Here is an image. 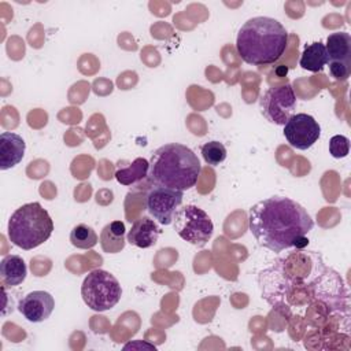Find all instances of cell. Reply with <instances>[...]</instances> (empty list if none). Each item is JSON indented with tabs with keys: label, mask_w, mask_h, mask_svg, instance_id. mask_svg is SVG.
Here are the masks:
<instances>
[{
	"label": "cell",
	"mask_w": 351,
	"mask_h": 351,
	"mask_svg": "<svg viewBox=\"0 0 351 351\" xmlns=\"http://www.w3.org/2000/svg\"><path fill=\"white\" fill-rule=\"evenodd\" d=\"M262 298L282 313L303 308L318 299L332 308H348V293L341 277L326 267L315 251L289 252L259 274Z\"/></svg>",
	"instance_id": "cell-1"
},
{
	"label": "cell",
	"mask_w": 351,
	"mask_h": 351,
	"mask_svg": "<svg viewBox=\"0 0 351 351\" xmlns=\"http://www.w3.org/2000/svg\"><path fill=\"white\" fill-rule=\"evenodd\" d=\"M248 226L259 245L282 252L308 244L306 234L314 228L307 210L287 196H271L250 208Z\"/></svg>",
	"instance_id": "cell-2"
},
{
	"label": "cell",
	"mask_w": 351,
	"mask_h": 351,
	"mask_svg": "<svg viewBox=\"0 0 351 351\" xmlns=\"http://www.w3.org/2000/svg\"><path fill=\"white\" fill-rule=\"evenodd\" d=\"M288 45V32L274 18L255 16L239 30L236 51L248 64L265 66L277 62Z\"/></svg>",
	"instance_id": "cell-3"
},
{
	"label": "cell",
	"mask_w": 351,
	"mask_h": 351,
	"mask_svg": "<svg viewBox=\"0 0 351 351\" xmlns=\"http://www.w3.org/2000/svg\"><path fill=\"white\" fill-rule=\"evenodd\" d=\"M200 173L197 155L184 144H165L156 148L149 159L148 178L158 186L184 192L195 186Z\"/></svg>",
	"instance_id": "cell-4"
},
{
	"label": "cell",
	"mask_w": 351,
	"mask_h": 351,
	"mask_svg": "<svg viewBox=\"0 0 351 351\" xmlns=\"http://www.w3.org/2000/svg\"><path fill=\"white\" fill-rule=\"evenodd\" d=\"M7 232L14 245L29 251L44 244L51 237L53 221L38 202L26 203L11 214Z\"/></svg>",
	"instance_id": "cell-5"
},
{
	"label": "cell",
	"mask_w": 351,
	"mask_h": 351,
	"mask_svg": "<svg viewBox=\"0 0 351 351\" xmlns=\"http://www.w3.org/2000/svg\"><path fill=\"white\" fill-rule=\"evenodd\" d=\"M81 296L89 308L101 313L112 308L121 300L122 288L111 273L95 269L82 281Z\"/></svg>",
	"instance_id": "cell-6"
},
{
	"label": "cell",
	"mask_w": 351,
	"mask_h": 351,
	"mask_svg": "<svg viewBox=\"0 0 351 351\" xmlns=\"http://www.w3.org/2000/svg\"><path fill=\"white\" fill-rule=\"evenodd\" d=\"M173 225L182 240L196 247H204L214 232V223L208 214L193 204L178 208L174 214Z\"/></svg>",
	"instance_id": "cell-7"
},
{
	"label": "cell",
	"mask_w": 351,
	"mask_h": 351,
	"mask_svg": "<svg viewBox=\"0 0 351 351\" xmlns=\"http://www.w3.org/2000/svg\"><path fill=\"white\" fill-rule=\"evenodd\" d=\"M262 115L274 125H285L296 110V95L291 84L269 88L259 100Z\"/></svg>",
	"instance_id": "cell-8"
},
{
	"label": "cell",
	"mask_w": 351,
	"mask_h": 351,
	"mask_svg": "<svg viewBox=\"0 0 351 351\" xmlns=\"http://www.w3.org/2000/svg\"><path fill=\"white\" fill-rule=\"evenodd\" d=\"M329 70L333 78L344 81L351 74V36L347 32H335L326 38Z\"/></svg>",
	"instance_id": "cell-9"
},
{
	"label": "cell",
	"mask_w": 351,
	"mask_h": 351,
	"mask_svg": "<svg viewBox=\"0 0 351 351\" xmlns=\"http://www.w3.org/2000/svg\"><path fill=\"white\" fill-rule=\"evenodd\" d=\"M284 136L292 148L304 151L317 143L321 136V126L308 114H293L284 125Z\"/></svg>",
	"instance_id": "cell-10"
},
{
	"label": "cell",
	"mask_w": 351,
	"mask_h": 351,
	"mask_svg": "<svg viewBox=\"0 0 351 351\" xmlns=\"http://www.w3.org/2000/svg\"><path fill=\"white\" fill-rule=\"evenodd\" d=\"M182 197L181 191L154 185L147 195V210L160 225H170Z\"/></svg>",
	"instance_id": "cell-11"
},
{
	"label": "cell",
	"mask_w": 351,
	"mask_h": 351,
	"mask_svg": "<svg viewBox=\"0 0 351 351\" xmlns=\"http://www.w3.org/2000/svg\"><path fill=\"white\" fill-rule=\"evenodd\" d=\"M53 308H55L53 296L47 291L29 292L18 303L19 313L29 322H34V324L48 319Z\"/></svg>",
	"instance_id": "cell-12"
},
{
	"label": "cell",
	"mask_w": 351,
	"mask_h": 351,
	"mask_svg": "<svg viewBox=\"0 0 351 351\" xmlns=\"http://www.w3.org/2000/svg\"><path fill=\"white\" fill-rule=\"evenodd\" d=\"M162 230L159 225L149 217H140L132 223L126 240L129 244L138 248H149L156 244Z\"/></svg>",
	"instance_id": "cell-13"
},
{
	"label": "cell",
	"mask_w": 351,
	"mask_h": 351,
	"mask_svg": "<svg viewBox=\"0 0 351 351\" xmlns=\"http://www.w3.org/2000/svg\"><path fill=\"white\" fill-rule=\"evenodd\" d=\"M26 149L25 140L12 132L0 134V169L8 170L15 167L23 158Z\"/></svg>",
	"instance_id": "cell-14"
},
{
	"label": "cell",
	"mask_w": 351,
	"mask_h": 351,
	"mask_svg": "<svg viewBox=\"0 0 351 351\" xmlns=\"http://www.w3.org/2000/svg\"><path fill=\"white\" fill-rule=\"evenodd\" d=\"M149 171V160L144 158H136L133 162L123 165L119 162L115 170V178L121 185L125 186H136L145 177H148Z\"/></svg>",
	"instance_id": "cell-15"
},
{
	"label": "cell",
	"mask_w": 351,
	"mask_h": 351,
	"mask_svg": "<svg viewBox=\"0 0 351 351\" xmlns=\"http://www.w3.org/2000/svg\"><path fill=\"white\" fill-rule=\"evenodd\" d=\"M27 266L19 255H5L0 262V280L4 287L12 288L25 281Z\"/></svg>",
	"instance_id": "cell-16"
},
{
	"label": "cell",
	"mask_w": 351,
	"mask_h": 351,
	"mask_svg": "<svg viewBox=\"0 0 351 351\" xmlns=\"http://www.w3.org/2000/svg\"><path fill=\"white\" fill-rule=\"evenodd\" d=\"M125 225L121 221L107 223L100 233V245L107 254H117L125 247Z\"/></svg>",
	"instance_id": "cell-17"
},
{
	"label": "cell",
	"mask_w": 351,
	"mask_h": 351,
	"mask_svg": "<svg viewBox=\"0 0 351 351\" xmlns=\"http://www.w3.org/2000/svg\"><path fill=\"white\" fill-rule=\"evenodd\" d=\"M299 64L302 69L313 73L321 71L328 64V53L325 44L321 41L311 43L304 47V51L300 56Z\"/></svg>",
	"instance_id": "cell-18"
},
{
	"label": "cell",
	"mask_w": 351,
	"mask_h": 351,
	"mask_svg": "<svg viewBox=\"0 0 351 351\" xmlns=\"http://www.w3.org/2000/svg\"><path fill=\"white\" fill-rule=\"evenodd\" d=\"M69 239H70V243L75 248H80V250H90L99 241V237H97L95 229L86 223L75 225L71 229Z\"/></svg>",
	"instance_id": "cell-19"
},
{
	"label": "cell",
	"mask_w": 351,
	"mask_h": 351,
	"mask_svg": "<svg viewBox=\"0 0 351 351\" xmlns=\"http://www.w3.org/2000/svg\"><path fill=\"white\" fill-rule=\"evenodd\" d=\"M202 156L207 165L217 166L226 159V148L219 141H208L202 147Z\"/></svg>",
	"instance_id": "cell-20"
},
{
	"label": "cell",
	"mask_w": 351,
	"mask_h": 351,
	"mask_svg": "<svg viewBox=\"0 0 351 351\" xmlns=\"http://www.w3.org/2000/svg\"><path fill=\"white\" fill-rule=\"evenodd\" d=\"M350 152V140L343 134H336L329 140V154L336 158H346Z\"/></svg>",
	"instance_id": "cell-21"
}]
</instances>
